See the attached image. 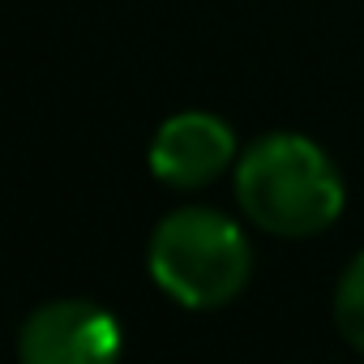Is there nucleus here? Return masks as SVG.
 <instances>
[{
    "instance_id": "20e7f679",
    "label": "nucleus",
    "mask_w": 364,
    "mask_h": 364,
    "mask_svg": "<svg viewBox=\"0 0 364 364\" xmlns=\"http://www.w3.org/2000/svg\"><path fill=\"white\" fill-rule=\"evenodd\" d=\"M236 163V133L215 112H176L150 137V176L167 189H202Z\"/></svg>"
},
{
    "instance_id": "f03ea898",
    "label": "nucleus",
    "mask_w": 364,
    "mask_h": 364,
    "mask_svg": "<svg viewBox=\"0 0 364 364\" xmlns=\"http://www.w3.org/2000/svg\"><path fill=\"white\" fill-rule=\"evenodd\" d=\"M146 270L163 296L193 313L232 304L253 270L249 236L210 206H180L159 219L146 245Z\"/></svg>"
},
{
    "instance_id": "39448f33",
    "label": "nucleus",
    "mask_w": 364,
    "mask_h": 364,
    "mask_svg": "<svg viewBox=\"0 0 364 364\" xmlns=\"http://www.w3.org/2000/svg\"><path fill=\"white\" fill-rule=\"evenodd\" d=\"M334 326L355 351H364V249L351 257L334 287Z\"/></svg>"
},
{
    "instance_id": "7ed1b4c3",
    "label": "nucleus",
    "mask_w": 364,
    "mask_h": 364,
    "mask_svg": "<svg viewBox=\"0 0 364 364\" xmlns=\"http://www.w3.org/2000/svg\"><path fill=\"white\" fill-rule=\"evenodd\" d=\"M26 364H99L120 351V321L90 300H52L18 330Z\"/></svg>"
},
{
    "instance_id": "f257e3e1",
    "label": "nucleus",
    "mask_w": 364,
    "mask_h": 364,
    "mask_svg": "<svg viewBox=\"0 0 364 364\" xmlns=\"http://www.w3.org/2000/svg\"><path fill=\"white\" fill-rule=\"evenodd\" d=\"M236 202L270 236H317L347 202L334 159L300 133H266L236 159Z\"/></svg>"
}]
</instances>
